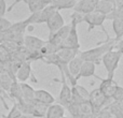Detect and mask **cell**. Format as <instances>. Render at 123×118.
<instances>
[{
    "instance_id": "obj_1",
    "label": "cell",
    "mask_w": 123,
    "mask_h": 118,
    "mask_svg": "<svg viewBox=\"0 0 123 118\" xmlns=\"http://www.w3.org/2000/svg\"><path fill=\"white\" fill-rule=\"evenodd\" d=\"M116 40L115 39H110L109 41H105L102 44H98V46L93 47L87 51H80L79 52V56L83 61H90L93 63H98L102 61V58L105 54L110 49H113Z\"/></svg>"
},
{
    "instance_id": "obj_2",
    "label": "cell",
    "mask_w": 123,
    "mask_h": 118,
    "mask_svg": "<svg viewBox=\"0 0 123 118\" xmlns=\"http://www.w3.org/2000/svg\"><path fill=\"white\" fill-rule=\"evenodd\" d=\"M27 27L28 25L25 21L12 23L11 27L3 32V40L12 41V42L16 43L17 45L22 46L24 41V37H25L24 33H25Z\"/></svg>"
},
{
    "instance_id": "obj_3",
    "label": "cell",
    "mask_w": 123,
    "mask_h": 118,
    "mask_svg": "<svg viewBox=\"0 0 123 118\" xmlns=\"http://www.w3.org/2000/svg\"><path fill=\"white\" fill-rule=\"evenodd\" d=\"M122 57V54L119 53L116 49H110L108 51L102 58V62L104 64L105 69H106L107 73H108V78H113L115 76V72L118 69L120 59Z\"/></svg>"
},
{
    "instance_id": "obj_4",
    "label": "cell",
    "mask_w": 123,
    "mask_h": 118,
    "mask_svg": "<svg viewBox=\"0 0 123 118\" xmlns=\"http://www.w3.org/2000/svg\"><path fill=\"white\" fill-rule=\"evenodd\" d=\"M105 21H106V15L100 14V13L95 12V11L92 13H89V14H84L83 15V18H82V21L87 24V32H90L95 27H100L102 30L104 31V33L106 34V41H109L111 38L109 37L108 32L106 31V29H105V27H104Z\"/></svg>"
},
{
    "instance_id": "obj_5",
    "label": "cell",
    "mask_w": 123,
    "mask_h": 118,
    "mask_svg": "<svg viewBox=\"0 0 123 118\" xmlns=\"http://www.w3.org/2000/svg\"><path fill=\"white\" fill-rule=\"evenodd\" d=\"M57 10L53 8L52 5H48L45 6L43 10L38 11V12H35L31 13L29 17H27L26 19L24 21L27 23L28 26L32 25V24H42V23H47L48 19L54 14V12Z\"/></svg>"
},
{
    "instance_id": "obj_6",
    "label": "cell",
    "mask_w": 123,
    "mask_h": 118,
    "mask_svg": "<svg viewBox=\"0 0 123 118\" xmlns=\"http://www.w3.org/2000/svg\"><path fill=\"white\" fill-rule=\"evenodd\" d=\"M89 101L92 104L94 111L98 112L99 110L106 107L109 103L111 102V99H108L102 91L99 90V88L93 89L92 91H90V97H89Z\"/></svg>"
},
{
    "instance_id": "obj_7",
    "label": "cell",
    "mask_w": 123,
    "mask_h": 118,
    "mask_svg": "<svg viewBox=\"0 0 123 118\" xmlns=\"http://www.w3.org/2000/svg\"><path fill=\"white\" fill-rule=\"evenodd\" d=\"M71 28H70L69 34L67 38L62 42L60 45L61 48H71V49H80V43H79V37H78V31H77V25L74 23H70Z\"/></svg>"
},
{
    "instance_id": "obj_8",
    "label": "cell",
    "mask_w": 123,
    "mask_h": 118,
    "mask_svg": "<svg viewBox=\"0 0 123 118\" xmlns=\"http://www.w3.org/2000/svg\"><path fill=\"white\" fill-rule=\"evenodd\" d=\"M62 74V88L60 92V97H58V104H61L64 108H68L70 104L72 103V93H71V88L68 86L66 83L65 75Z\"/></svg>"
},
{
    "instance_id": "obj_9",
    "label": "cell",
    "mask_w": 123,
    "mask_h": 118,
    "mask_svg": "<svg viewBox=\"0 0 123 118\" xmlns=\"http://www.w3.org/2000/svg\"><path fill=\"white\" fill-rule=\"evenodd\" d=\"M25 2L28 6V10L30 11V13H35L38 12V11H41L45 8V6L50 5V0H15L12 3V5L8 9V11L10 12L15 5H16L18 2Z\"/></svg>"
},
{
    "instance_id": "obj_10",
    "label": "cell",
    "mask_w": 123,
    "mask_h": 118,
    "mask_svg": "<svg viewBox=\"0 0 123 118\" xmlns=\"http://www.w3.org/2000/svg\"><path fill=\"white\" fill-rule=\"evenodd\" d=\"M45 41H43L42 39L38 38L35 36H25L24 37V41H23V46L26 49L34 54H39V51L42 47V45L44 44Z\"/></svg>"
},
{
    "instance_id": "obj_11",
    "label": "cell",
    "mask_w": 123,
    "mask_h": 118,
    "mask_svg": "<svg viewBox=\"0 0 123 118\" xmlns=\"http://www.w3.org/2000/svg\"><path fill=\"white\" fill-rule=\"evenodd\" d=\"M96 78H98V80H100V85H99V90L102 91L103 93H104L105 96H106L108 99H111L112 100V96L113 93H115L116 91V88H117L118 84L115 82V80L113 78H102L99 77V76H96L94 75Z\"/></svg>"
},
{
    "instance_id": "obj_12",
    "label": "cell",
    "mask_w": 123,
    "mask_h": 118,
    "mask_svg": "<svg viewBox=\"0 0 123 118\" xmlns=\"http://www.w3.org/2000/svg\"><path fill=\"white\" fill-rule=\"evenodd\" d=\"M70 28H71V25H70V24H68V25H64L61 29L57 30V31L53 32V33H49L48 41L51 42L52 44H54V45H56V46L60 47L62 42H63V41L67 38L68 34H69Z\"/></svg>"
},
{
    "instance_id": "obj_13",
    "label": "cell",
    "mask_w": 123,
    "mask_h": 118,
    "mask_svg": "<svg viewBox=\"0 0 123 118\" xmlns=\"http://www.w3.org/2000/svg\"><path fill=\"white\" fill-rule=\"evenodd\" d=\"M98 0H79L74 6V12L80 13V14H89L95 11V6Z\"/></svg>"
},
{
    "instance_id": "obj_14",
    "label": "cell",
    "mask_w": 123,
    "mask_h": 118,
    "mask_svg": "<svg viewBox=\"0 0 123 118\" xmlns=\"http://www.w3.org/2000/svg\"><path fill=\"white\" fill-rule=\"evenodd\" d=\"M48 29H49V33H53V32L57 31L58 29H61L64 25H65V21H64L63 16L61 15L60 11H55L54 14L48 19L47 23Z\"/></svg>"
},
{
    "instance_id": "obj_15",
    "label": "cell",
    "mask_w": 123,
    "mask_h": 118,
    "mask_svg": "<svg viewBox=\"0 0 123 118\" xmlns=\"http://www.w3.org/2000/svg\"><path fill=\"white\" fill-rule=\"evenodd\" d=\"M79 52H80V49L61 48L60 51L56 53V56H57L58 60H60L58 64H68L76 56L79 55ZM57 65H56V67H57Z\"/></svg>"
},
{
    "instance_id": "obj_16",
    "label": "cell",
    "mask_w": 123,
    "mask_h": 118,
    "mask_svg": "<svg viewBox=\"0 0 123 118\" xmlns=\"http://www.w3.org/2000/svg\"><path fill=\"white\" fill-rule=\"evenodd\" d=\"M30 75H31V65H30V62L26 61L22 63L21 67L16 71L15 78L18 83H25L30 77Z\"/></svg>"
},
{
    "instance_id": "obj_17",
    "label": "cell",
    "mask_w": 123,
    "mask_h": 118,
    "mask_svg": "<svg viewBox=\"0 0 123 118\" xmlns=\"http://www.w3.org/2000/svg\"><path fill=\"white\" fill-rule=\"evenodd\" d=\"M30 108H29V115L32 117H43L45 116V113H47L48 106L43 103H40V102L36 101V100H32L30 102Z\"/></svg>"
},
{
    "instance_id": "obj_18",
    "label": "cell",
    "mask_w": 123,
    "mask_h": 118,
    "mask_svg": "<svg viewBox=\"0 0 123 118\" xmlns=\"http://www.w3.org/2000/svg\"><path fill=\"white\" fill-rule=\"evenodd\" d=\"M95 69H96L95 63L90 62V61H83L80 72L76 76V80L78 82V80L81 77H91V76H94L95 75Z\"/></svg>"
},
{
    "instance_id": "obj_19",
    "label": "cell",
    "mask_w": 123,
    "mask_h": 118,
    "mask_svg": "<svg viewBox=\"0 0 123 118\" xmlns=\"http://www.w3.org/2000/svg\"><path fill=\"white\" fill-rule=\"evenodd\" d=\"M35 100L45 105H51L55 102V98L44 89H37L35 90Z\"/></svg>"
},
{
    "instance_id": "obj_20",
    "label": "cell",
    "mask_w": 123,
    "mask_h": 118,
    "mask_svg": "<svg viewBox=\"0 0 123 118\" xmlns=\"http://www.w3.org/2000/svg\"><path fill=\"white\" fill-rule=\"evenodd\" d=\"M65 116V108L58 103H53L48 106L44 118H61Z\"/></svg>"
},
{
    "instance_id": "obj_21",
    "label": "cell",
    "mask_w": 123,
    "mask_h": 118,
    "mask_svg": "<svg viewBox=\"0 0 123 118\" xmlns=\"http://www.w3.org/2000/svg\"><path fill=\"white\" fill-rule=\"evenodd\" d=\"M77 0H50V5H52L57 11L74 9Z\"/></svg>"
},
{
    "instance_id": "obj_22",
    "label": "cell",
    "mask_w": 123,
    "mask_h": 118,
    "mask_svg": "<svg viewBox=\"0 0 123 118\" xmlns=\"http://www.w3.org/2000/svg\"><path fill=\"white\" fill-rule=\"evenodd\" d=\"M83 63V60L80 58V56H76L69 63L67 64V69H68V72L69 74L72 76V77L76 78V76L79 74L80 72V69H81V65Z\"/></svg>"
},
{
    "instance_id": "obj_23",
    "label": "cell",
    "mask_w": 123,
    "mask_h": 118,
    "mask_svg": "<svg viewBox=\"0 0 123 118\" xmlns=\"http://www.w3.org/2000/svg\"><path fill=\"white\" fill-rule=\"evenodd\" d=\"M14 80H16V78L11 76L8 72H6V71L0 72V89H2L3 91L8 92L11 85H12V83Z\"/></svg>"
},
{
    "instance_id": "obj_24",
    "label": "cell",
    "mask_w": 123,
    "mask_h": 118,
    "mask_svg": "<svg viewBox=\"0 0 123 118\" xmlns=\"http://www.w3.org/2000/svg\"><path fill=\"white\" fill-rule=\"evenodd\" d=\"M21 85L22 96H23V101L30 102L35 100V89L27 83H19Z\"/></svg>"
},
{
    "instance_id": "obj_25",
    "label": "cell",
    "mask_w": 123,
    "mask_h": 118,
    "mask_svg": "<svg viewBox=\"0 0 123 118\" xmlns=\"http://www.w3.org/2000/svg\"><path fill=\"white\" fill-rule=\"evenodd\" d=\"M113 9H115V4L110 3V2L98 0L97 4H96V6H95V12H98L104 15H108L110 12H112Z\"/></svg>"
},
{
    "instance_id": "obj_26",
    "label": "cell",
    "mask_w": 123,
    "mask_h": 118,
    "mask_svg": "<svg viewBox=\"0 0 123 118\" xmlns=\"http://www.w3.org/2000/svg\"><path fill=\"white\" fill-rule=\"evenodd\" d=\"M112 29L115 32V40L117 42L118 40L122 39L123 37V19H113L112 21Z\"/></svg>"
},
{
    "instance_id": "obj_27",
    "label": "cell",
    "mask_w": 123,
    "mask_h": 118,
    "mask_svg": "<svg viewBox=\"0 0 123 118\" xmlns=\"http://www.w3.org/2000/svg\"><path fill=\"white\" fill-rule=\"evenodd\" d=\"M107 19H123V4H118L115 6L112 12H110L108 15H106V21Z\"/></svg>"
},
{
    "instance_id": "obj_28",
    "label": "cell",
    "mask_w": 123,
    "mask_h": 118,
    "mask_svg": "<svg viewBox=\"0 0 123 118\" xmlns=\"http://www.w3.org/2000/svg\"><path fill=\"white\" fill-rule=\"evenodd\" d=\"M0 45H1L4 49H6V51H8L10 54L14 53V52L17 51V49H18V47H19V45H17L16 43L12 42V41H6V40L2 41V43Z\"/></svg>"
},
{
    "instance_id": "obj_29",
    "label": "cell",
    "mask_w": 123,
    "mask_h": 118,
    "mask_svg": "<svg viewBox=\"0 0 123 118\" xmlns=\"http://www.w3.org/2000/svg\"><path fill=\"white\" fill-rule=\"evenodd\" d=\"M19 115H22L21 111H19V108L17 107V104L15 103V102H13V106H12V108H10L9 114L6 115V116H3V117L4 118H16V117H18Z\"/></svg>"
},
{
    "instance_id": "obj_30",
    "label": "cell",
    "mask_w": 123,
    "mask_h": 118,
    "mask_svg": "<svg viewBox=\"0 0 123 118\" xmlns=\"http://www.w3.org/2000/svg\"><path fill=\"white\" fill-rule=\"evenodd\" d=\"M10 59H11V54L0 45V62L2 64H6V62L10 61Z\"/></svg>"
},
{
    "instance_id": "obj_31",
    "label": "cell",
    "mask_w": 123,
    "mask_h": 118,
    "mask_svg": "<svg viewBox=\"0 0 123 118\" xmlns=\"http://www.w3.org/2000/svg\"><path fill=\"white\" fill-rule=\"evenodd\" d=\"M112 100L116 102H121L123 100V87L119 86L118 85L117 88H116V91L112 96Z\"/></svg>"
},
{
    "instance_id": "obj_32",
    "label": "cell",
    "mask_w": 123,
    "mask_h": 118,
    "mask_svg": "<svg viewBox=\"0 0 123 118\" xmlns=\"http://www.w3.org/2000/svg\"><path fill=\"white\" fill-rule=\"evenodd\" d=\"M11 25H12V21L6 19L4 16L0 17V32H4L6 30H8Z\"/></svg>"
},
{
    "instance_id": "obj_33",
    "label": "cell",
    "mask_w": 123,
    "mask_h": 118,
    "mask_svg": "<svg viewBox=\"0 0 123 118\" xmlns=\"http://www.w3.org/2000/svg\"><path fill=\"white\" fill-rule=\"evenodd\" d=\"M95 118H112V115L110 114L108 108L104 107L95 113Z\"/></svg>"
},
{
    "instance_id": "obj_34",
    "label": "cell",
    "mask_w": 123,
    "mask_h": 118,
    "mask_svg": "<svg viewBox=\"0 0 123 118\" xmlns=\"http://www.w3.org/2000/svg\"><path fill=\"white\" fill-rule=\"evenodd\" d=\"M113 49H116V51H118L119 53H121L123 55V38L120 39V40H118L117 42L115 43V46H113Z\"/></svg>"
},
{
    "instance_id": "obj_35",
    "label": "cell",
    "mask_w": 123,
    "mask_h": 118,
    "mask_svg": "<svg viewBox=\"0 0 123 118\" xmlns=\"http://www.w3.org/2000/svg\"><path fill=\"white\" fill-rule=\"evenodd\" d=\"M6 11H8V9H6V0H0V17L4 16Z\"/></svg>"
},
{
    "instance_id": "obj_36",
    "label": "cell",
    "mask_w": 123,
    "mask_h": 118,
    "mask_svg": "<svg viewBox=\"0 0 123 118\" xmlns=\"http://www.w3.org/2000/svg\"><path fill=\"white\" fill-rule=\"evenodd\" d=\"M16 118H34V117L30 116V115H24V114H22V115H19V116L16 117Z\"/></svg>"
},
{
    "instance_id": "obj_37",
    "label": "cell",
    "mask_w": 123,
    "mask_h": 118,
    "mask_svg": "<svg viewBox=\"0 0 123 118\" xmlns=\"http://www.w3.org/2000/svg\"><path fill=\"white\" fill-rule=\"evenodd\" d=\"M100 1H106V2H110V3L115 4V6H116V0H100Z\"/></svg>"
},
{
    "instance_id": "obj_38",
    "label": "cell",
    "mask_w": 123,
    "mask_h": 118,
    "mask_svg": "<svg viewBox=\"0 0 123 118\" xmlns=\"http://www.w3.org/2000/svg\"><path fill=\"white\" fill-rule=\"evenodd\" d=\"M120 107H121V112H122V116H123V100L120 102Z\"/></svg>"
},
{
    "instance_id": "obj_39",
    "label": "cell",
    "mask_w": 123,
    "mask_h": 118,
    "mask_svg": "<svg viewBox=\"0 0 123 118\" xmlns=\"http://www.w3.org/2000/svg\"><path fill=\"white\" fill-rule=\"evenodd\" d=\"M118 4H123V0H117V2H116V5H118Z\"/></svg>"
},
{
    "instance_id": "obj_40",
    "label": "cell",
    "mask_w": 123,
    "mask_h": 118,
    "mask_svg": "<svg viewBox=\"0 0 123 118\" xmlns=\"http://www.w3.org/2000/svg\"><path fill=\"white\" fill-rule=\"evenodd\" d=\"M61 118H68V117H66V116H63V117H61Z\"/></svg>"
},
{
    "instance_id": "obj_41",
    "label": "cell",
    "mask_w": 123,
    "mask_h": 118,
    "mask_svg": "<svg viewBox=\"0 0 123 118\" xmlns=\"http://www.w3.org/2000/svg\"><path fill=\"white\" fill-rule=\"evenodd\" d=\"M112 118H117V117H112Z\"/></svg>"
},
{
    "instance_id": "obj_42",
    "label": "cell",
    "mask_w": 123,
    "mask_h": 118,
    "mask_svg": "<svg viewBox=\"0 0 123 118\" xmlns=\"http://www.w3.org/2000/svg\"><path fill=\"white\" fill-rule=\"evenodd\" d=\"M77 1H79V0H77Z\"/></svg>"
},
{
    "instance_id": "obj_43",
    "label": "cell",
    "mask_w": 123,
    "mask_h": 118,
    "mask_svg": "<svg viewBox=\"0 0 123 118\" xmlns=\"http://www.w3.org/2000/svg\"><path fill=\"white\" fill-rule=\"evenodd\" d=\"M122 38H123V37H122Z\"/></svg>"
}]
</instances>
